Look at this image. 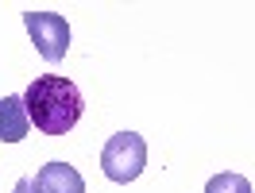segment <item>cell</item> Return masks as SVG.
Masks as SVG:
<instances>
[{"instance_id":"cell-7","label":"cell","mask_w":255,"mask_h":193,"mask_svg":"<svg viewBox=\"0 0 255 193\" xmlns=\"http://www.w3.org/2000/svg\"><path fill=\"white\" fill-rule=\"evenodd\" d=\"M12 193H43V190H39V182H35V178H19L16 186H12Z\"/></svg>"},{"instance_id":"cell-2","label":"cell","mask_w":255,"mask_h":193,"mask_svg":"<svg viewBox=\"0 0 255 193\" xmlns=\"http://www.w3.org/2000/svg\"><path fill=\"white\" fill-rule=\"evenodd\" d=\"M143 166H147V143H143L139 131H116L105 143V151H101V170L116 186L135 182L143 174Z\"/></svg>"},{"instance_id":"cell-3","label":"cell","mask_w":255,"mask_h":193,"mask_svg":"<svg viewBox=\"0 0 255 193\" xmlns=\"http://www.w3.org/2000/svg\"><path fill=\"white\" fill-rule=\"evenodd\" d=\"M23 27L31 35L43 62H62L70 50V23L58 12H23Z\"/></svg>"},{"instance_id":"cell-6","label":"cell","mask_w":255,"mask_h":193,"mask_svg":"<svg viewBox=\"0 0 255 193\" xmlns=\"http://www.w3.org/2000/svg\"><path fill=\"white\" fill-rule=\"evenodd\" d=\"M205 193H255V190H252V182H248L244 174H236V170H221V174L209 178Z\"/></svg>"},{"instance_id":"cell-1","label":"cell","mask_w":255,"mask_h":193,"mask_svg":"<svg viewBox=\"0 0 255 193\" xmlns=\"http://www.w3.org/2000/svg\"><path fill=\"white\" fill-rule=\"evenodd\" d=\"M23 104H27V120L43 135H66V131H74V124L85 112L81 89L70 78H62V74L35 78L27 85V93H23Z\"/></svg>"},{"instance_id":"cell-5","label":"cell","mask_w":255,"mask_h":193,"mask_svg":"<svg viewBox=\"0 0 255 193\" xmlns=\"http://www.w3.org/2000/svg\"><path fill=\"white\" fill-rule=\"evenodd\" d=\"M35 182H39L43 193H85V178H81L70 162H47V166L35 174Z\"/></svg>"},{"instance_id":"cell-4","label":"cell","mask_w":255,"mask_h":193,"mask_svg":"<svg viewBox=\"0 0 255 193\" xmlns=\"http://www.w3.org/2000/svg\"><path fill=\"white\" fill-rule=\"evenodd\" d=\"M27 131H31V120H27L23 96L16 93L0 96V143H19Z\"/></svg>"}]
</instances>
